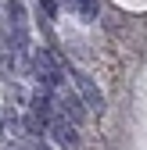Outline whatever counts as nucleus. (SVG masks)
Returning a JSON list of instances; mask_svg holds the SVG:
<instances>
[{"mask_svg":"<svg viewBox=\"0 0 147 150\" xmlns=\"http://www.w3.org/2000/svg\"><path fill=\"white\" fill-rule=\"evenodd\" d=\"M50 136H54V143H58V146H65V150H76V146H79L76 125H68L65 118H54V122H50Z\"/></svg>","mask_w":147,"mask_h":150,"instance_id":"obj_1","label":"nucleus"},{"mask_svg":"<svg viewBox=\"0 0 147 150\" xmlns=\"http://www.w3.org/2000/svg\"><path fill=\"white\" fill-rule=\"evenodd\" d=\"M76 82H79V89L86 93V100H90V107H97V111H101L104 104H101V93H97V86H93V82H90V79H86V75H76Z\"/></svg>","mask_w":147,"mask_h":150,"instance_id":"obj_2","label":"nucleus"},{"mask_svg":"<svg viewBox=\"0 0 147 150\" xmlns=\"http://www.w3.org/2000/svg\"><path fill=\"white\" fill-rule=\"evenodd\" d=\"M72 11H76L79 18H86V22H93L97 18V0H68Z\"/></svg>","mask_w":147,"mask_h":150,"instance_id":"obj_3","label":"nucleus"},{"mask_svg":"<svg viewBox=\"0 0 147 150\" xmlns=\"http://www.w3.org/2000/svg\"><path fill=\"white\" fill-rule=\"evenodd\" d=\"M118 4H126V7H136V11H140V7H147V0H118Z\"/></svg>","mask_w":147,"mask_h":150,"instance_id":"obj_4","label":"nucleus"}]
</instances>
